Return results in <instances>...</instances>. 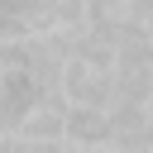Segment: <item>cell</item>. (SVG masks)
Instances as JSON below:
<instances>
[{"instance_id": "2", "label": "cell", "mask_w": 153, "mask_h": 153, "mask_svg": "<svg viewBox=\"0 0 153 153\" xmlns=\"http://www.w3.org/2000/svg\"><path fill=\"white\" fill-rule=\"evenodd\" d=\"M67 143L72 148H105L110 143V110L67 105Z\"/></svg>"}, {"instance_id": "1", "label": "cell", "mask_w": 153, "mask_h": 153, "mask_svg": "<svg viewBox=\"0 0 153 153\" xmlns=\"http://www.w3.org/2000/svg\"><path fill=\"white\" fill-rule=\"evenodd\" d=\"M14 139H19V143H67V100H62L57 91H48V96L29 110V120L19 124Z\"/></svg>"}]
</instances>
